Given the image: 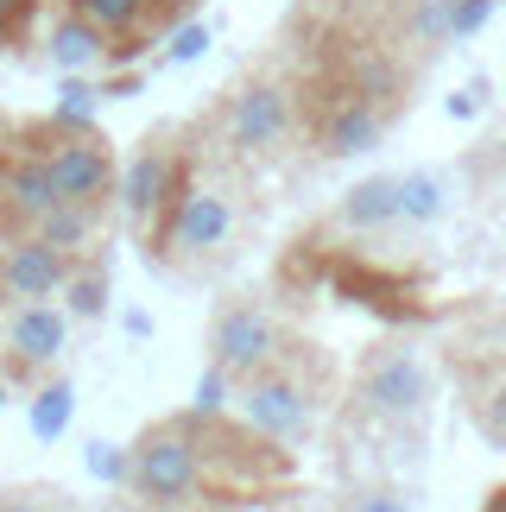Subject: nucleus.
I'll use <instances>...</instances> for the list:
<instances>
[{
	"label": "nucleus",
	"instance_id": "1",
	"mask_svg": "<svg viewBox=\"0 0 506 512\" xmlns=\"http://www.w3.org/2000/svg\"><path fill=\"white\" fill-rule=\"evenodd\" d=\"M32 159H45L51 184H57V203H76V209H102L108 190H114V152L95 127H70V121H38V133L26 127V146Z\"/></svg>",
	"mask_w": 506,
	"mask_h": 512
},
{
	"label": "nucleus",
	"instance_id": "2",
	"mask_svg": "<svg viewBox=\"0 0 506 512\" xmlns=\"http://www.w3.org/2000/svg\"><path fill=\"white\" fill-rule=\"evenodd\" d=\"M127 481H133V494H140L146 506H190L203 494V449L184 430V418L146 430L140 449H133Z\"/></svg>",
	"mask_w": 506,
	"mask_h": 512
},
{
	"label": "nucleus",
	"instance_id": "3",
	"mask_svg": "<svg viewBox=\"0 0 506 512\" xmlns=\"http://www.w3.org/2000/svg\"><path fill=\"white\" fill-rule=\"evenodd\" d=\"M323 279H329V291H336V298L374 310V317H393V323L431 317V304L418 298V285H405L399 272L361 260V253H323Z\"/></svg>",
	"mask_w": 506,
	"mask_h": 512
},
{
	"label": "nucleus",
	"instance_id": "4",
	"mask_svg": "<svg viewBox=\"0 0 506 512\" xmlns=\"http://www.w3.org/2000/svg\"><path fill=\"white\" fill-rule=\"evenodd\" d=\"M70 13L95 26L102 38H114L108 57H133L146 51V38H159L171 19H184L178 0H70Z\"/></svg>",
	"mask_w": 506,
	"mask_h": 512
},
{
	"label": "nucleus",
	"instance_id": "5",
	"mask_svg": "<svg viewBox=\"0 0 506 512\" xmlns=\"http://www.w3.org/2000/svg\"><path fill=\"white\" fill-rule=\"evenodd\" d=\"M361 392L374 399V411H386V418H412V411H424V399H431V373H424L418 354L380 348V354H367Z\"/></svg>",
	"mask_w": 506,
	"mask_h": 512
},
{
	"label": "nucleus",
	"instance_id": "6",
	"mask_svg": "<svg viewBox=\"0 0 506 512\" xmlns=\"http://www.w3.org/2000/svg\"><path fill=\"white\" fill-rule=\"evenodd\" d=\"M285 127H291V95L279 83H247L228 102V140L241 152H279Z\"/></svg>",
	"mask_w": 506,
	"mask_h": 512
},
{
	"label": "nucleus",
	"instance_id": "7",
	"mask_svg": "<svg viewBox=\"0 0 506 512\" xmlns=\"http://www.w3.org/2000/svg\"><path fill=\"white\" fill-rule=\"evenodd\" d=\"M209 348H216V367L222 373H253L272 361V348H279V336H272L266 310L253 304H228L216 317V336H209Z\"/></svg>",
	"mask_w": 506,
	"mask_h": 512
},
{
	"label": "nucleus",
	"instance_id": "8",
	"mask_svg": "<svg viewBox=\"0 0 506 512\" xmlns=\"http://www.w3.org/2000/svg\"><path fill=\"white\" fill-rule=\"evenodd\" d=\"M70 279V260H64V247H51V241H38V234H26V241H13L7 253H0V291L7 298H51L57 285Z\"/></svg>",
	"mask_w": 506,
	"mask_h": 512
},
{
	"label": "nucleus",
	"instance_id": "9",
	"mask_svg": "<svg viewBox=\"0 0 506 512\" xmlns=\"http://www.w3.org/2000/svg\"><path fill=\"white\" fill-rule=\"evenodd\" d=\"M323 152H336V159H355V152H374L380 133H386V114L374 102H361V95H342V102H329L317 121H310Z\"/></svg>",
	"mask_w": 506,
	"mask_h": 512
},
{
	"label": "nucleus",
	"instance_id": "10",
	"mask_svg": "<svg viewBox=\"0 0 506 512\" xmlns=\"http://www.w3.org/2000/svg\"><path fill=\"white\" fill-rule=\"evenodd\" d=\"M247 424L272 443H304L310 437V399L291 380H260L247 392Z\"/></svg>",
	"mask_w": 506,
	"mask_h": 512
},
{
	"label": "nucleus",
	"instance_id": "11",
	"mask_svg": "<svg viewBox=\"0 0 506 512\" xmlns=\"http://www.w3.org/2000/svg\"><path fill=\"white\" fill-rule=\"evenodd\" d=\"M228 222H235V209H228L222 196H197V190H190V203H184V215H178V234H171V247L209 253V247H222Z\"/></svg>",
	"mask_w": 506,
	"mask_h": 512
},
{
	"label": "nucleus",
	"instance_id": "12",
	"mask_svg": "<svg viewBox=\"0 0 506 512\" xmlns=\"http://www.w3.org/2000/svg\"><path fill=\"white\" fill-rule=\"evenodd\" d=\"M165 171H171V152L165 146H146L140 159H133V171H127V215L133 222H152V209H159V196H165Z\"/></svg>",
	"mask_w": 506,
	"mask_h": 512
},
{
	"label": "nucleus",
	"instance_id": "13",
	"mask_svg": "<svg viewBox=\"0 0 506 512\" xmlns=\"http://www.w3.org/2000/svg\"><path fill=\"white\" fill-rule=\"evenodd\" d=\"M342 222L348 228H380V222H399V177H367L342 196Z\"/></svg>",
	"mask_w": 506,
	"mask_h": 512
},
{
	"label": "nucleus",
	"instance_id": "14",
	"mask_svg": "<svg viewBox=\"0 0 506 512\" xmlns=\"http://www.w3.org/2000/svg\"><path fill=\"white\" fill-rule=\"evenodd\" d=\"M13 348L32 354V361H51V354L64 348V317H57L51 304H26L13 317Z\"/></svg>",
	"mask_w": 506,
	"mask_h": 512
},
{
	"label": "nucleus",
	"instance_id": "15",
	"mask_svg": "<svg viewBox=\"0 0 506 512\" xmlns=\"http://www.w3.org/2000/svg\"><path fill=\"white\" fill-rule=\"evenodd\" d=\"M51 57L64 70H89V64H102V57H108V38L95 32V26H83L76 13H64V19H57V32H51Z\"/></svg>",
	"mask_w": 506,
	"mask_h": 512
},
{
	"label": "nucleus",
	"instance_id": "16",
	"mask_svg": "<svg viewBox=\"0 0 506 512\" xmlns=\"http://www.w3.org/2000/svg\"><path fill=\"white\" fill-rule=\"evenodd\" d=\"M443 215V184L437 177H399V222H437Z\"/></svg>",
	"mask_w": 506,
	"mask_h": 512
},
{
	"label": "nucleus",
	"instance_id": "17",
	"mask_svg": "<svg viewBox=\"0 0 506 512\" xmlns=\"http://www.w3.org/2000/svg\"><path fill=\"white\" fill-rule=\"evenodd\" d=\"M70 405H76V392L64 386V380H57V386H45V392H38V399H32V437H64V424H70Z\"/></svg>",
	"mask_w": 506,
	"mask_h": 512
},
{
	"label": "nucleus",
	"instance_id": "18",
	"mask_svg": "<svg viewBox=\"0 0 506 512\" xmlns=\"http://www.w3.org/2000/svg\"><path fill=\"white\" fill-rule=\"evenodd\" d=\"M70 310H76V317H102V310H108V272L102 266H89V272L70 279Z\"/></svg>",
	"mask_w": 506,
	"mask_h": 512
},
{
	"label": "nucleus",
	"instance_id": "19",
	"mask_svg": "<svg viewBox=\"0 0 506 512\" xmlns=\"http://www.w3.org/2000/svg\"><path fill=\"white\" fill-rule=\"evenodd\" d=\"M32 19H38V0H0V51H19L32 38Z\"/></svg>",
	"mask_w": 506,
	"mask_h": 512
},
{
	"label": "nucleus",
	"instance_id": "20",
	"mask_svg": "<svg viewBox=\"0 0 506 512\" xmlns=\"http://www.w3.org/2000/svg\"><path fill=\"white\" fill-rule=\"evenodd\" d=\"M475 424H481V437H488V443H500V449H506V386H500V392H488V399L475 405Z\"/></svg>",
	"mask_w": 506,
	"mask_h": 512
},
{
	"label": "nucleus",
	"instance_id": "21",
	"mask_svg": "<svg viewBox=\"0 0 506 512\" xmlns=\"http://www.w3.org/2000/svg\"><path fill=\"white\" fill-rule=\"evenodd\" d=\"M89 114H95V89H89V83H70V89H64V102H57V121L83 127Z\"/></svg>",
	"mask_w": 506,
	"mask_h": 512
},
{
	"label": "nucleus",
	"instance_id": "22",
	"mask_svg": "<svg viewBox=\"0 0 506 512\" xmlns=\"http://www.w3.org/2000/svg\"><path fill=\"white\" fill-rule=\"evenodd\" d=\"M488 13H494V0H456V7H450V32H456V38H469Z\"/></svg>",
	"mask_w": 506,
	"mask_h": 512
},
{
	"label": "nucleus",
	"instance_id": "23",
	"mask_svg": "<svg viewBox=\"0 0 506 512\" xmlns=\"http://www.w3.org/2000/svg\"><path fill=\"white\" fill-rule=\"evenodd\" d=\"M203 51H209V26H184L178 38H171V57H178V64H197Z\"/></svg>",
	"mask_w": 506,
	"mask_h": 512
},
{
	"label": "nucleus",
	"instance_id": "24",
	"mask_svg": "<svg viewBox=\"0 0 506 512\" xmlns=\"http://www.w3.org/2000/svg\"><path fill=\"white\" fill-rule=\"evenodd\" d=\"M222 399H228V373H222V367H209V373H203V386H197V411H222Z\"/></svg>",
	"mask_w": 506,
	"mask_h": 512
},
{
	"label": "nucleus",
	"instance_id": "25",
	"mask_svg": "<svg viewBox=\"0 0 506 512\" xmlns=\"http://www.w3.org/2000/svg\"><path fill=\"white\" fill-rule=\"evenodd\" d=\"M89 468L102 481H121V456H114V443H89Z\"/></svg>",
	"mask_w": 506,
	"mask_h": 512
},
{
	"label": "nucleus",
	"instance_id": "26",
	"mask_svg": "<svg viewBox=\"0 0 506 512\" xmlns=\"http://www.w3.org/2000/svg\"><path fill=\"white\" fill-rule=\"evenodd\" d=\"M361 512H405V500H393V494H367Z\"/></svg>",
	"mask_w": 506,
	"mask_h": 512
},
{
	"label": "nucleus",
	"instance_id": "27",
	"mask_svg": "<svg viewBox=\"0 0 506 512\" xmlns=\"http://www.w3.org/2000/svg\"><path fill=\"white\" fill-rule=\"evenodd\" d=\"M0 512H45V506H38V500H19V494H7V500H0Z\"/></svg>",
	"mask_w": 506,
	"mask_h": 512
},
{
	"label": "nucleus",
	"instance_id": "28",
	"mask_svg": "<svg viewBox=\"0 0 506 512\" xmlns=\"http://www.w3.org/2000/svg\"><path fill=\"white\" fill-rule=\"evenodd\" d=\"M481 512H506V487H494V494H488V506H481Z\"/></svg>",
	"mask_w": 506,
	"mask_h": 512
},
{
	"label": "nucleus",
	"instance_id": "29",
	"mask_svg": "<svg viewBox=\"0 0 506 512\" xmlns=\"http://www.w3.org/2000/svg\"><path fill=\"white\" fill-rule=\"evenodd\" d=\"M0 405H7V392H0Z\"/></svg>",
	"mask_w": 506,
	"mask_h": 512
},
{
	"label": "nucleus",
	"instance_id": "30",
	"mask_svg": "<svg viewBox=\"0 0 506 512\" xmlns=\"http://www.w3.org/2000/svg\"><path fill=\"white\" fill-rule=\"evenodd\" d=\"M178 7H190V0H178Z\"/></svg>",
	"mask_w": 506,
	"mask_h": 512
}]
</instances>
